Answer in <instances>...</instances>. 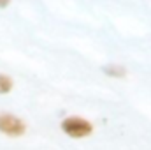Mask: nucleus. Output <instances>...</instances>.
Segmentation results:
<instances>
[{"label":"nucleus","mask_w":151,"mask_h":150,"mask_svg":"<svg viewBox=\"0 0 151 150\" xmlns=\"http://www.w3.org/2000/svg\"><path fill=\"white\" fill-rule=\"evenodd\" d=\"M102 71H104V74L114 76V78H123V76L127 74V71H125L123 66H104Z\"/></svg>","instance_id":"3"},{"label":"nucleus","mask_w":151,"mask_h":150,"mask_svg":"<svg viewBox=\"0 0 151 150\" xmlns=\"http://www.w3.org/2000/svg\"><path fill=\"white\" fill-rule=\"evenodd\" d=\"M62 131H63L67 136H70V138H74V140H79V138H84V136L91 134L93 125H91L88 120L81 118V117H67V118L62 122Z\"/></svg>","instance_id":"1"},{"label":"nucleus","mask_w":151,"mask_h":150,"mask_svg":"<svg viewBox=\"0 0 151 150\" xmlns=\"http://www.w3.org/2000/svg\"><path fill=\"white\" fill-rule=\"evenodd\" d=\"M25 131H27V127H25L23 120H19L18 117H14L11 113L0 111V133L12 136V138H18V136H23Z\"/></svg>","instance_id":"2"},{"label":"nucleus","mask_w":151,"mask_h":150,"mask_svg":"<svg viewBox=\"0 0 151 150\" xmlns=\"http://www.w3.org/2000/svg\"><path fill=\"white\" fill-rule=\"evenodd\" d=\"M12 90V79L0 73V94H9Z\"/></svg>","instance_id":"4"}]
</instances>
